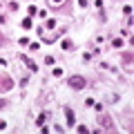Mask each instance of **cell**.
Wrapping results in <instances>:
<instances>
[{
	"label": "cell",
	"instance_id": "ba28073f",
	"mask_svg": "<svg viewBox=\"0 0 134 134\" xmlns=\"http://www.w3.org/2000/svg\"><path fill=\"white\" fill-rule=\"evenodd\" d=\"M43 121H45V114H40L38 119H36V125H43Z\"/></svg>",
	"mask_w": 134,
	"mask_h": 134
},
{
	"label": "cell",
	"instance_id": "6da1fadb",
	"mask_svg": "<svg viewBox=\"0 0 134 134\" xmlns=\"http://www.w3.org/2000/svg\"><path fill=\"white\" fill-rule=\"evenodd\" d=\"M69 87L72 90H85V78L83 76H69Z\"/></svg>",
	"mask_w": 134,
	"mask_h": 134
},
{
	"label": "cell",
	"instance_id": "30bf717a",
	"mask_svg": "<svg viewBox=\"0 0 134 134\" xmlns=\"http://www.w3.org/2000/svg\"><path fill=\"white\" fill-rule=\"evenodd\" d=\"M52 2H63V0H52Z\"/></svg>",
	"mask_w": 134,
	"mask_h": 134
},
{
	"label": "cell",
	"instance_id": "8992f818",
	"mask_svg": "<svg viewBox=\"0 0 134 134\" xmlns=\"http://www.w3.org/2000/svg\"><path fill=\"white\" fill-rule=\"evenodd\" d=\"M123 63H127V65H130V63H132V54H123Z\"/></svg>",
	"mask_w": 134,
	"mask_h": 134
},
{
	"label": "cell",
	"instance_id": "277c9868",
	"mask_svg": "<svg viewBox=\"0 0 134 134\" xmlns=\"http://www.w3.org/2000/svg\"><path fill=\"white\" fill-rule=\"evenodd\" d=\"M23 27H25V29L31 27V18H25V20H23Z\"/></svg>",
	"mask_w": 134,
	"mask_h": 134
},
{
	"label": "cell",
	"instance_id": "52a82bcc",
	"mask_svg": "<svg viewBox=\"0 0 134 134\" xmlns=\"http://www.w3.org/2000/svg\"><path fill=\"white\" fill-rule=\"evenodd\" d=\"M100 121H103V125H105V127L110 130V125H112V121H110V116H107V119H100Z\"/></svg>",
	"mask_w": 134,
	"mask_h": 134
},
{
	"label": "cell",
	"instance_id": "7a4b0ae2",
	"mask_svg": "<svg viewBox=\"0 0 134 134\" xmlns=\"http://www.w3.org/2000/svg\"><path fill=\"white\" fill-rule=\"evenodd\" d=\"M20 58H23V60L27 63V67H29V69H31V72H38V67H36V63H34V60H29L27 56H20Z\"/></svg>",
	"mask_w": 134,
	"mask_h": 134
},
{
	"label": "cell",
	"instance_id": "5b68a950",
	"mask_svg": "<svg viewBox=\"0 0 134 134\" xmlns=\"http://www.w3.org/2000/svg\"><path fill=\"white\" fill-rule=\"evenodd\" d=\"M112 45H114V47H121V45H123V38H114V40H112Z\"/></svg>",
	"mask_w": 134,
	"mask_h": 134
},
{
	"label": "cell",
	"instance_id": "3957f363",
	"mask_svg": "<svg viewBox=\"0 0 134 134\" xmlns=\"http://www.w3.org/2000/svg\"><path fill=\"white\" fill-rule=\"evenodd\" d=\"M65 114H67V123H69V125H74V112H72V110H67Z\"/></svg>",
	"mask_w": 134,
	"mask_h": 134
},
{
	"label": "cell",
	"instance_id": "9c48e42d",
	"mask_svg": "<svg viewBox=\"0 0 134 134\" xmlns=\"http://www.w3.org/2000/svg\"><path fill=\"white\" fill-rule=\"evenodd\" d=\"M0 130H5V121H0Z\"/></svg>",
	"mask_w": 134,
	"mask_h": 134
}]
</instances>
